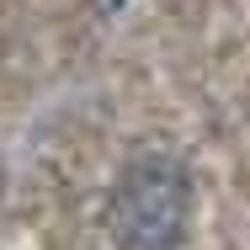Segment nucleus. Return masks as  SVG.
Masks as SVG:
<instances>
[{
  "label": "nucleus",
  "mask_w": 250,
  "mask_h": 250,
  "mask_svg": "<svg viewBox=\"0 0 250 250\" xmlns=\"http://www.w3.org/2000/svg\"><path fill=\"white\" fill-rule=\"evenodd\" d=\"M117 250H181L192 229V170L176 154H139L117 176L106 202Z\"/></svg>",
  "instance_id": "obj_1"
}]
</instances>
